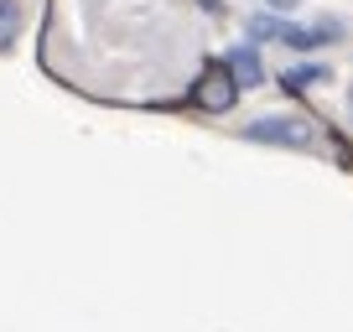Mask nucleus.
<instances>
[{"instance_id":"obj_5","label":"nucleus","mask_w":353,"mask_h":332,"mask_svg":"<svg viewBox=\"0 0 353 332\" xmlns=\"http://www.w3.org/2000/svg\"><path fill=\"white\" fill-rule=\"evenodd\" d=\"M223 63L239 73V83L250 89V83H265V68H260V57H254V47H229V57Z\"/></svg>"},{"instance_id":"obj_3","label":"nucleus","mask_w":353,"mask_h":332,"mask_svg":"<svg viewBox=\"0 0 353 332\" xmlns=\"http://www.w3.org/2000/svg\"><path fill=\"white\" fill-rule=\"evenodd\" d=\"M234 99H239V78H229V73H208L198 83V104L203 110H229Z\"/></svg>"},{"instance_id":"obj_2","label":"nucleus","mask_w":353,"mask_h":332,"mask_svg":"<svg viewBox=\"0 0 353 332\" xmlns=\"http://www.w3.org/2000/svg\"><path fill=\"white\" fill-rule=\"evenodd\" d=\"M332 37H338V21H312V26H286L281 42L296 47V52H317V47H327Z\"/></svg>"},{"instance_id":"obj_8","label":"nucleus","mask_w":353,"mask_h":332,"mask_svg":"<svg viewBox=\"0 0 353 332\" xmlns=\"http://www.w3.org/2000/svg\"><path fill=\"white\" fill-rule=\"evenodd\" d=\"M265 6H270V11H291V6H296V0H265Z\"/></svg>"},{"instance_id":"obj_7","label":"nucleus","mask_w":353,"mask_h":332,"mask_svg":"<svg viewBox=\"0 0 353 332\" xmlns=\"http://www.w3.org/2000/svg\"><path fill=\"white\" fill-rule=\"evenodd\" d=\"M16 26H21V6H16V0H0V47H11Z\"/></svg>"},{"instance_id":"obj_1","label":"nucleus","mask_w":353,"mask_h":332,"mask_svg":"<svg viewBox=\"0 0 353 332\" xmlns=\"http://www.w3.org/2000/svg\"><path fill=\"white\" fill-rule=\"evenodd\" d=\"M244 141L296 145V151H307V145H312V125H307V120H291V114H260V120L244 125Z\"/></svg>"},{"instance_id":"obj_6","label":"nucleus","mask_w":353,"mask_h":332,"mask_svg":"<svg viewBox=\"0 0 353 332\" xmlns=\"http://www.w3.org/2000/svg\"><path fill=\"white\" fill-rule=\"evenodd\" d=\"M244 32H250V42H276V37L286 32V26H281L276 16H265V11H254L250 21H244Z\"/></svg>"},{"instance_id":"obj_4","label":"nucleus","mask_w":353,"mask_h":332,"mask_svg":"<svg viewBox=\"0 0 353 332\" xmlns=\"http://www.w3.org/2000/svg\"><path fill=\"white\" fill-rule=\"evenodd\" d=\"M327 68L322 63H296V68H286V73H281V83H286L291 94H307V89H322V83H327Z\"/></svg>"}]
</instances>
